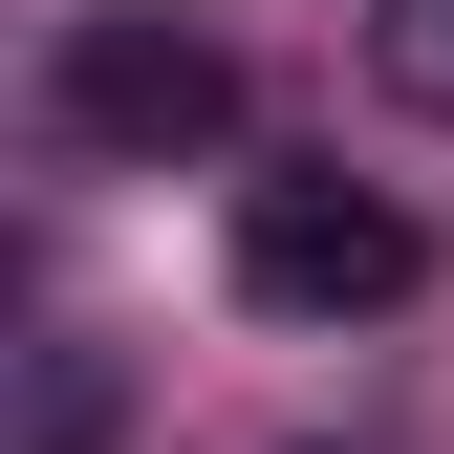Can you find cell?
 <instances>
[{
  "label": "cell",
  "mask_w": 454,
  "mask_h": 454,
  "mask_svg": "<svg viewBox=\"0 0 454 454\" xmlns=\"http://www.w3.org/2000/svg\"><path fill=\"white\" fill-rule=\"evenodd\" d=\"M43 130L87 174H174V152H239V43L174 22V0H108V22L43 43Z\"/></svg>",
  "instance_id": "cell-2"
},
{
  "label": "cell",
  "mask_w": 454,
  "mask_h": 454,
  "mask_svg": "<svg viewBox=\"0 0 454 454\" xmlns=\"http://www.w3.org/2000/svg\"><path fill=\"white\" fill-rule=\"evenodd\" d=\"M368 87L411 130H454V0H368Z\"/></svg>",
  "instance_id": "cell-3"
},
{
  "label": "cell",
  "mask_w": 454,
  "mask_h": 454,
  "mask_svg": "<svg viewBox=\"0 0 454 454\" xmlns=\"http://www.w3.org/2000/svg\"><path fill=\"white\" fill-rule=\"evenodd\" d=\"M216 281H239L260 325H389V303L433 281V239H411V195L260 152V174H239V216H216Z\"/></svg>",
  "instance_id": "cell-1"
}]
</instances>
